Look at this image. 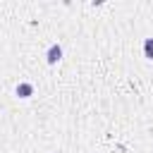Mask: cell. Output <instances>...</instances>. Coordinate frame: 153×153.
Returning a JSON list of instances; mask_svg holds the SVG:
<instances>
[{"label": "cell", "mask_w": 153, "mask_h": 153, "mask_svg": "<svg viewBox=\"0 0 153 153\" xmlns=\"http://www.w3.org/2000/svg\"><path fill=\"white\" fill-rule=\"evenodd\" d=\"M45 60H48V65L60 62V60H62V48H60L57 43H53V45L48 48V53H45Z\"/></svg>", "instance_id": "1"}, {"label": "cell", "mask_w": 153, "mask_h": 153, "mask_svg": "<svg viewBox=\"0 0 153 153\" xmlns=\"http://www.w3.org/2000/svg\"><path fill=\"white\" fill-rule=\"evenodd\" d=\"M17 96H19V98H31V96H33V86L26 84V81H22V84L17 86Z\"/></svg>", "instance_id": "2"}, {"label": "cell", "mask_w": 153, "mask_h": 153, "mask_svg": "<svg viewBox=\"0 0 153 153\" xmlns=\"http://www.w3.org/2000/svg\"><path fill=\"white\" fill-rule=\"evenodd\" d=\"M143 57L153 60V38H146L143 41Z\"/></svg>", "instance_id": "3"}]
</instances>
